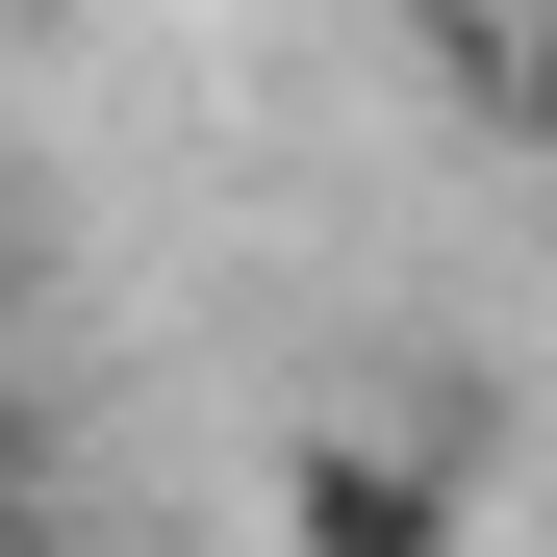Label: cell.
Listing matches in <instances>:
<instances>
[{
  "label": "cell",
  "instance_id": "1",
  "mask_svg": "<svg viewBox=\"0 0 557 557\" xmlns=\"http://www.w3.org/2000/svg\"><path fill=\"white\" fill-rule=\"evenodd\" d=\"M278 557H482L456 406H278Z\"/></svg>",
  "mask_w": 557,
  "mask_h": 557
},
{
  "label": "cell",
  "instance_id": "2",
  "mask_svg": "<svg viewBox=\"0 0 557 557\" xmlns=\"http://www.w3.org/2000/svg\"><path fill=\"white\" fill-rule=\"evenodd\" d=\"M431 51H456V102L557 177V0H431Z\"/></svg>",
  "mask_w": 557,
  "mask_h": 557
},
{
  "label": "cell",
  "instance_id": "3",
  "mask_svg": "<svg viewBox=\"0 0 557 557\" xmlns=\"http://www.w3.org/2000/svg\"><path fill=\"white\" fill-rule=\"evenodd\" d=\"M0 557H76V406L0 355Z\"/></svg>",
  "mask_w": 557,
  "mask_h": 557
}]
</instances>
